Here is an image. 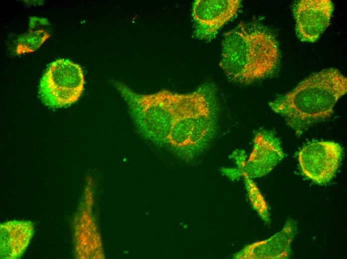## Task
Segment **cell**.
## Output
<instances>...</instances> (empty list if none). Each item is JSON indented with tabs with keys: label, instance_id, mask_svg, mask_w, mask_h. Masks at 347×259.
<instances>
[{
	"label": "cell",
	"instance_id": "cell-6",
	"mask_svg": "<svg viewBox=\"0 0 347 259\" xmlns=\"http://www.w3.org/2000/svg\"><path fill=\"white\" fill-rule=\"evenodd\" d=\"M239 0H196L192 5L194 34L202 40H210L237 14Z\"/></svg>",
	"mask_w": 347,
	"mask_h": 259
},
{
	"label": "cell",
	"instance_id": "cell-2",
	"mask_svg": "<svg viewBox=\"0 0 347 259\" xmlns=\"http://www.w3.org/2000/svg\"><path fill=\"white\" fill-rule=\"evenodd\" d=\"M280 61L276 39L259 25L241 22L224 35L219 65L232 81L248 84L266 78Z\"/></svg>",
	"mask_w": 347,
	"mask_h": 259
},
{
	"label": "cell",
	"instance_id": "cell-4",
	"mask_svg": "<svg viewBox=\"0 0 347 259\" xmlns=\"http://www.w3.org/2000/svg\"><path fill=\"white\" fill-rule=\"evenodd\" d=\"M81 67L68 59H58L49 64L40 80L39 97L47 107L57 109L78 101L84 90Z\"/></svg>",
	"mask_w": 347,
	"mask_h": 259
},
{
	"label": "cell",
	"instance_id": "cell-3",
	"mask_svg": "<svg viewBox=\"0 0 347 259\" xmlns=\"http://www.w3.org/2000/svg\"><path fill=\"white\" fill-rule=\"evenodd\" d=\"M347 92V78L331 68L313 74L269 105L299 135L312 125L330 118Z\"/></svg>",
	"mask_w": 347,
	"mask_h": 259
},
{
	"label": "cell",
	"instance_id": "cell-1",
	"mask_svg": "<svg viewBox=\"0 0 347 259\" xmlns=\"http://www.w3.org/2000/svg\"><path fill=\"white\" fill-rule=\"evenodd\" d=\"M117 86L135 118L155 140L193 157L214 138L217 108L212 84H203L189 93L163 90L146 95L123 84Z\"/></svg>",
	"mask_w": 347,
	"mask_h": 259
},
{
	"label": "cell",
	"instance_id": "cell-5",
	"mask_svg": "<svg viewBox=\"0 0 347 259\" xmlns=\"http://www.w3.org/2000/svg\"><path fill=\"white\" fill-rule=\"evenodd\" d=\"M343 150L332 141L311 142L298 153L299 163L303 174L319 184L329 182L335 176L341 162Z\"/></svg>",
	"mask_w": 347,
	"mask_h": 259
},
{
	"label": "cell",
	"instance_id": "cell-7",
	"mask_svg": "<svg viewBox=\"0 0 347 259\" xmlns=\"http://www.w3.org/2000/svg\"><path fill=\"white\" fill-rule=\"evenodd\" d=\"M293 10L298 37L314 42L329 25L334 4L330 0H301L295 2Z\"/></svg>",
	"mask_w": 347,
	"mask_h": 259
},
{
	"label": "cell",
	"instance_id": "cell-8",
	"mask_svg": "<svg viewBox=\"0 0 347 259\" xmlns=\"http://www.w3.org/2000/svg\"><path fill=\"white\" fill-rule=\"evenodd\" d=\"M278 138L271 131H258L254 139V146L242 172L249 178L260 177L268 173L283 158Z\"/></svg>",
	"mask_w": 347,
	"mask_h": 259
}]
</instances>
